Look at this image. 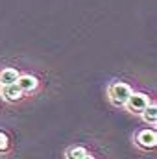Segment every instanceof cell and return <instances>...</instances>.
Masks as SVG:
<instances>
[{"instance_id":"cell-4","label":"cell","mask_w":157,"mask_h":159,"mask_svg":"<svg viewBox=\"0 0 157 159\" xmlns=\"http://www.w3.org/2000/svg\"><path fill=\"white\" fill-rule=\"evenodd\" d=\"M17 87L22 91V93H32L37 89V78L32 76V74H20L17 80Z\"/></svg>"},{"instance_id":"cell-8","label":"cell","mask_w":157,"mask_h":159,"mask_svg":"<svg viewBox=\"0 0 157 159\" xmlns=\"http://www.w3.org/2000/svg\"><path fill=\"white\" fill-rule=\"evenodd\" d=\"M89 152L83 148V146H72V148H69L67 150V159H83L85 156H87Z\"/></svg>"},{"instance_id":"cell-6","label":"cell","mask_w":157,"mask_h":159,"mask_svg":"<svg viewBox=\"0 0 157 159\" xmlns=\"http://www.w3.org/2000/svg\"><path fill=\"white\" fill-rule=\"evenodd\" d=\"M19 76H20L19 70H15V69H4V70H0V85L2 87L13 85V83H17Z\"/></svg>"},{"instance_id":"cell-9","label":"cell","mask_w":157,"mask_h":159,"mask_svg":"<svg viewBox=\"0 0 157 159\" xmlns=\"http://www.w3.org/2000/svg\"><path fill=\"white\" fill-rule=\"evenodd\" d=\"M9 148V137L0 131V152H6Z\"/></svg>"},{"instance_id":"cell-5","label":"cell","mask_w":157,"mask_h":159,"mask_svg":"<svg viewBox=\"0 0 157 159\" xmlns=\"http://www.w3.org/2000/svg\"><path fill=\"white\" fill-rule=\"evenodd\" d=\"M22 96H24V93L17 87V83L2 87V98H4L6 102H11V104H13V102H19Z\"/></svg>"},{"instance_id":"cell-10","label":"cell","mask_w":157,"mask_h":159,"mask_svg":"<svg viewBox=\"0 0 157 159\" xmlns=\"http://www.w3.org/2000/svg\"><path fill=\"white\" fill-rule=\"evenodd\" d=\"M83 159H96V157H94V156H91V154H87V156H85Z\"/></svg>"},{"instance_id":"cell-7","label":"cell","mask_w":157,"mask_h":159,"mask_svg":"<svg viewBox=\"0 0 157 159\" xmlns=\"http://www.w3.org/2000/svg\"><path fill=\"white\" fill-rule=\"evenodd\" d=\"M141 117H142L144 122H155V120H157V107H155V104H148V107L141 113Z\"/></svg>"},{"instance_id":"cell-3","label":"cell","mask_w":157,"mask_h":159,"mask_svg":"<svg viewBox=\"0 0 157 159\" xmlns=\"http://www.w3.org/2000/svg\"><path fill=\"white\" fill-rule=\"evenodd\" d=\"M135 141H137V144H139L141 148H144V150L154 148V146L157 144V133L154 131V129H142V131L137 133Z\"/></svg>"},{"instance_id":"cell-1","label":"cell","mask_w":157,"mask_h":159,"mask_svg":"<svg viewBox=\"0 0 157 159\" xmlns=\"http://www.w3.org/2000/svg\"><path fill=\"white\" fill-rule=\"evenodd\" d=\"M131 87L124 81H115L111 87H109V98L113 102V106H126L128 98L131 96Z\"/></svg>"},{"instance_id":"cell-2","label":"cell","mask_w":157,"mask_h":159,"mask_svg":"<svg viewBox=\"0 0 157 159\" xmlns=\"http://www.w3.org/2000/svg\"><path fill=\"white\" fill-rule=\"evenodd\" d=\"M148 104H150V100L144 93H131V96L126 102V106L131 113H142L148 107Z\"/></svg>"}]
</instances>
